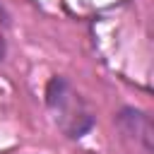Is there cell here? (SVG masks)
<instances>
[{
    "label": "cell",
    "mask_w": 154,
    "mask_h": 154,
    "mask_svg": "<svg viewBox=\"0 0 154 154\" xmlns=\"http://www.w3.org/2000/svg\"><path fill=\"white\" fill-rule=\"evenodd\" d=\"M46 103L60 113V128L67 132V137H82L91 130L94 116L84 108V103L77 99L72 87L65 77H53L46 87Z\"/></svg>",
    "instance_id": "1"
},
{
    "label": "cell",
    "mask_w": 154,
    "mask_h": 154,
    "mask_svg": "<svg viewBox=\"0 0 154 154\" xmlns=\"http://www.w3.org/2000/svg\"><path fill=\"white\" fill-rule=\"evenodd\" d=\"M116 128L120 130L123 142L135 154H152L154 152V125L152 118L132 106H125L116 116Z\"/></svg>",
    "instance_id": "2"
}]
</instances>
